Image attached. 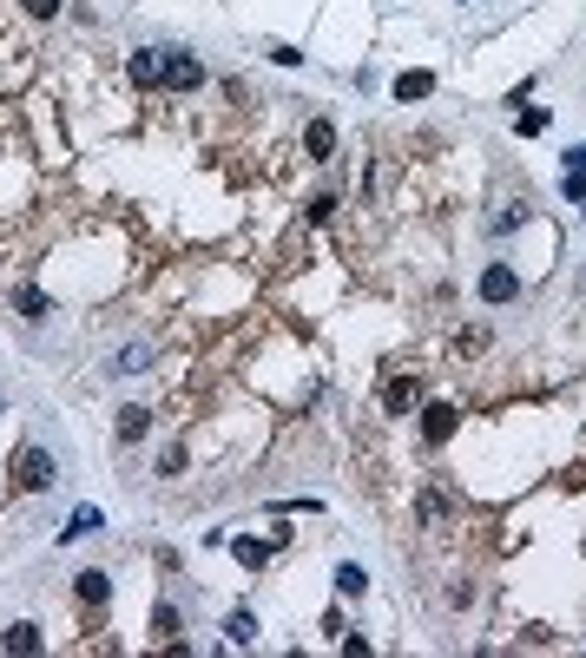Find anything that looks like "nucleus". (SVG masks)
I'll return each instance as SVG.
<instances>
[{"label": "nucleus", "mask_w": 586, "mask_h": 658, "mask_svg": "<svg viewBox=\"0 0 586 658\" xmlns=\"http://www.w3.org/2000/svg\"><path fill=\"white\" fill-rule=\"evenodd\" d=\"M363 586H369V573H363V566H336V593H343V599H363Z\"/></svg>", "instance_id": "4468645a"}, {"label": "nucleus", "mask_w": 586, "mask_h": 658, "mask_svg": "<svg viewBox=\"0 0 586 658\" xmlns=\"http://www.w3.org/2000/svg\"><path fill=\"white\" fill-rule=\"evenodd\" d=\"M106 520H99V507H73L66 514V527H60V540H80V533H99Z\"/></svg>", "instance_id": "9d476101"}, {"label": "nucleus", "mask_w": 586, "mask_h": 658, "mask_svg": "<svg viewBox=\"0 0 586 658\" xmlns=\"http://www.w3.org/2000/svg\"><path fill=\"white\" fill-rule=\"evenodd\" d=\"M165 86H172V93H198V86H205V60L191 47H165Z\"/></svg>", "instance_id": "f03ea898"}, {"label": "nucleus", "mask_w": 586, "mask_h": 658, "mask_svg": "<svg viewBox=\"0 0 586 658\" xmlns=\"http://www.w3.org/2000/svg\"><path fill=\"white\" fill-rule=\"evenodd\" d=\"M152 435V415L145 408H119V441H145Z\"/></svg>", "instance_id": "f8f14e48"}, {"label": "nucleus", "mask_w": 586, "mask_h": 658, "mask_svg": "<svg viewBox=\"0 0 586 658\" xmlns=\"http://www.w3.org/2000/svg\"><path fill=\"white\" fill-rule=\"evenodd\" d=\"M47 310H53V303L40 297V290H20V316H27V323H40V316H47Z\"/></svg>", "instance_id": "f3484780"}, {"label": "nucleus", "mask_w": 586, "mask_h": 658, "mask_svg": "<svg viewBox=\"0 0 586 658\" xmlns=\"http://www.w3.org/2000/svg\"><path fill=\"white\" fill-rule=\"evenodd\" d=\"M20 7H27L33 20H53V14H60V0H20Z\"/></svg>", "instance_id": "aec40b11"}, {"label": "nucleus", "mask_w": 586, "mask_h": 658, "mask_svg": "<svg viewBox=\"0 0 586 658\" xmlns=\"http://www.w3.org/2000/svg\"><path fill=\"white\" fill-rule=\"evenodd\" d=\"M303 152L317 158V165L336 152V126H330V119H310V132H303Z\"/></svg>", "instance_id": "1a4fd4ad"}, {"label": "nucleus", "mask_w": 586, "mask_h": 658, "mask_svg": "<svg viewBox=\"0 0 586 658\" xmlns=\"http://www.w3.org/2000/svg\"><path fill=\"white\" fill-rule=\"evenodd\" d=\"M270 547H277V540H238L231 553H238L244 566H264V560H270Z\"/></svg>", "instance_id": "dca6fc26"}, {"label": "nucleus", "mask_w": 586, "mask_h": 658, "mask_svg": "<svg viewBox=\"0 0 586 658\" xmlns=\"http://www.w3.org/2000/svg\"><path fill=\"white\" fill-rule=\"evenodd\" d=\"M152 632H165V639H172V632H178V606H159V612H152Z\"/></svg>", "instance_id": "6ab92c4d"}, {"label": "nucleus", "mask_w": 586, "mask_h": 658, "mask_svg": "<svg viewBox=\"0 0 586 658\" xmlns=\"http://www.w3.org/2000/svg\"><path fill=\"white\" fill-rule=\"evenodd\" d=\"M435 93V73H402L396 79V99H428Z\"/></svg>", "instance_id": "2eb2a0df"}, {"label": "nucleus", "mask_w": 586, "mask_h": 658, "mask_svg": "<svg viewBox=\"0 0 586 658\" xmlns=\"http://www.w3.org/2000/svg\"><path fill=\"white\" fill-rule=\"evenodd\" d=\"M455 422H461V415H455L448 402H428V415H422V435H428V448H442V441L455 435Z\"/></svg>", "instance_id": "0eeeda50"}, {"label": "nucleus", "mask_w": 586, "mask_h": 658, "mask_svg": "<svg viewBox=\"0 0 586 658\" xmlns=\"http://www.w3.org/2000/svg\"><path fill=\"white\" fill-rule=\"evenodd\" d=\"M14 481L27 487V494H47V487H60V455L53 448H20V461H14Z\"/></svg>", "instance_id": "f257e3e1"}, {"label": "nucleus", "mask_w": 586, "mask_h": 658, "mask_svg": "<svg viewBox=\"0 0 586 658\" xmlns=\"http://www.w3.org/2000/svg\"><path fill=\"white\" fill-rule=\"evenodd\" d=\"M224 639H231V645H251V639H257V612H244V606H238L231 619H224Z\"/></svg>", "instance_id": "ddd939ff"}, {"label": "nucleus", "mask_w": 586, "mask_h": 658, "mask_svg": "<svg viewBox=\"0 0 586 658\" xmlns=\"http://www.w3.org/2000/svg\"><path fill=\"white\" fill-rule=\"evenodd\" d=\"M567 165H573V172H586V145H573V152H567Z\"/></svg>", "instance_id": "412c9836"}, {"label": "nucleus", "mask_w": 586, "mask_h": 658, "mask_svg": "<svg viewBox=\"0 0 586 658\" xmlns=\"http://www.w3.org/2000/svg\"><path fill=\"white\" fill-rule=\"evenodd\" d=\"M126 73H132V86H165V47H139L126 60Z\"/></svg>", "instance_id": "423d86ee"}, {"label": "nucleus", "mask_w": 586, "mask_h": 658, "mask_svg": "<svg viewBox=\"0 0 586 658\" xmlns=\"http://www.w3.org/2000/svg\"><path fill=\"white\" fill-rule=\"evenodd\" d=\"M0 652H14V658L40 652V626H33V619H20V626H7V632H0Z\"/></svg>", "instance_id": "6e6552de"}, {"label": "nucleus", "mask_w": 586, "mask_h": 658, "mask_svg": "<svg viewBox=\"0 0 586 658\" xmlns=\"http://www.w3.org/2000/svg\"><path fill=\"white\" fill-rule=\"evenodd\" d=\"M145 369H152V343H139V336H132V343H119V349H112V362H106V376H112V382L145 376Z\"/></svg>", "instance_id": "7ed1b4c3"}, {"label": "nucleus", "mask_w": 586, "mask_h": 658, "mask_svg": "<svg viewBox=\"0 0 586 658\" xmlns=\"http://www.w3.org/2000/svg\"><path fill=\"white\" fill-rule=\"evenodd\" d=\"M415 514H422V527H435V520H448V501H442V494H422Z\"/></svg>", "instance_id": "a211bd4d"}, {"label": "nucleus", "mask_w": 586, "mask_h": 658, "mask_svg": "<svg viewBox=\"0 0 586 658\" xmlns=\"http://www.w3.org/2000/svg\"><path fill=\"white\" fill-rule=\"evenodd\" d=\"M382 402H389V408H396V415H402V408H415V402H422V382H415V376L389 382V389H382Z\"/></svg>", "instance_id": "9b49d317"}, {"label": "nucleus", "mask_w": 586, "mask_h": 658, "mask_svg": "<svg viewBox=\"0 0 586 658\" xmlns=\"http://www.w3.org/2000/svg\"><path fill=\"white\" fill-rule=\"evenodd\" d=\"M514 297H521V277H514L507 264H488V270H481V303H494V310H501V303H514Z\"/></svg>", "instance_id": "20e7f679"}, {"label": "nucleus", "mask_w": 586, "mask_h": 658, "mask_svg": "<svg viewBox=\"0 0 586 658\" xmlns=\"http://www.w3.org/2000/svg\"><path fill=\"white\" fill-rule=\"evenodd\" d=\"M73 599H80L86 612H99L112 599V573H99V566H86V573H73Z\"/></svg>", "instance_id": "39448f33"}]
</instances>
